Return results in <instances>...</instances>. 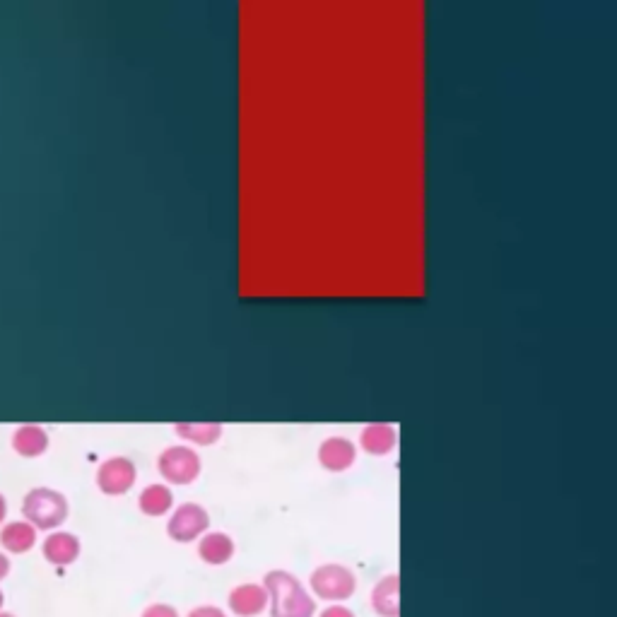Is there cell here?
<instances>
[{"label":"cell","instance_id":"18","mask_svg":"<svg viewBox=\"0 0 617 617\" xmlns=\"http://www.w3.org/2000/svg\"><path fill=\"white\" fill-rule=\"evenodd\" d=\"M186 617H227V613L222 608H217V605H198V608H193Z\"/></svg>","mask_w":617,"mask_h":617},{"label":"cell","instance_id":"9","mask_svg":"<svg viewBox=\"0 0 617 617\" xmlns=\"http://www.w3.org/2000/svg\"><path fill=\"white\" fill-rule=\"evenodd\" d=\"M10 444H13L15 454H20L22 458H37L49 451L51 439L49 432L41 425H20L15 427Z\"/></svg>","mask_w":617,"mask_h":617},{"label":"cell","instance_id":"7","mask_svg":"<svg viewBox=\"0 0 617 617\" xmlns=\"http://www.w3.org/2000/svg\"><path fill=\"white\" fill-rule=\"evenodd\" d=\"M227 603L237 617H258L268 608V591L263 584H239L229 591Z\"/></svg>","mask_w":617,"mask_h":617},{"label":"cell","instance_id":"3","mask_svg":"<svg viewBox=\"0 0 617 617\" xmlns=\"http://www.w3.org/2000/svg\"><path fill=\"white\" fill-rule=\"evenodd\" d=\"M309 586H311V591H314V596L321 598V601L343 603L355 596L357 577L352 569L345 567V564L328 562V564H321V567H316L314 572H311Z\"/></svg>","mask_w":617,"mask_h":617},{"label":"cell","instance_id":"10","mask_svg":"<svg viewBox=\"0 0 617 617\" xmlns=\"http://www.w3.org/2000/svg\"><path fill=\"white\" fill-rule=\"evenodd\" d=\"M355 458V444L345 437H331L319 446V463L326 470H333V473L348 470L355 463Z\"/></svg>","mask_w":617,"mask_h":617},{"label":"cell","instance_id":"20","mask_svg":"<svg viewBox=\"0 0 617 617\" xmlns=\"http://www.w3.org/2000/svg\"><path fill=\"white\" fill-rule=\"evenodd\" d=\"M10 574V557L8 552L0 550V579H5Z\"/></svg>","mask_w":617,"mask_h":617},{"label":"cell","instance_id":"19","mask_svg":"<svg viewBox=\"0 0 617 617\" xmlns=\"http://www.w3.org/2000/svg\"><path fill=\"white\" fill-rule=\"evenodd\" d=\"M319 617H357V615L352 613L350 608H345V605L336 603V605H328V608L323 610V613H321Z\"/></svg>","mask_w":617,"mask_h":617},{"label":"cell","instance_id":"13","mask_svg":"<svg viewBox=\"0 0 617 617\" xmlns=\"http://www.w3.org/2000/svg\"><path fill=\"white\" fill-rule=\"evenodd\" d=\"M198 555L205 564H213V567H220V564H227L234 555V540L222 531H213L208 536H203L201 543H198Z\"/></svg>","mask_w":617,"mask_h":617},{"label":"cell","instance_id":"5","mask_svg":"<svg viewBox=\"0 0 617 617\" xmlns=\"http://www.w3.org/2000/svg\"><path fill=\"white\" fill-rule=\"evenodd\" d=\"M138 470L126 456H111L97 468V487L109 497H121L135 485Z\"/></svg>","mask_w":617,"mask_h":617},{"label":"cell","instance_id":"23","mask_svg":"<svg viewBox=\"0 0 617 617\" xmlns=\"http://www.w3.org/2000/svg\"><path fill=\"white\" fill-rule=\"evenodd\" d=\"M3 605H5V593L0 589V610H3Z\"/></svg>","mask_w":617,"mask_h":617},{"label":"cell","instance_id":"2","mask_svg":"<svg viewBox=\"0 0 617 617\" xmlns=\"http://www.w3.org/2000/svg\"><path fill=\"white\" fill-rule=\"evenodd\" d=\"M68 511V497L54 487H34L22 497V516L37 531H58Z\"/></svg>","mask_w":617,"mask_h":617},{"label":"cell","instance_id":"11","mask_svg":"<svg viewBox=\"0 0 617 617\" xmlns=\"http://www.w3.org/2000/svg\"><path fill=\"white\" fill-rule=\"evenodd\" d=\"M0 545L3 550L13 552V555H22V552L32 550L37 545V528L29 521H8L0 528Z\"/></svg>","mask_w":617,"mask_h":617},{"label":"cell","instance_id":"6","mask_svg":"<svg viewBox=\"0 0 617 617\" xmlns=\"http://www.w3.org/2000/svg\"><path fill=\"white\" fill-rule=\"evenodd\" d=\"M210 526V516L201 504H181L179 509L174 511V516L169 519L167 533L169 538L176 540V543H191V540L201 538Z\"/></svg>","mask_w":617,"mask_h":617},{"label":"cell","instance_id":"15","mask_svg":"<svg viewBox=\"0 0 617 617\" xmlns=\"http://www.w3.org/2000/svg\"><path fill=\"white\" fill-rule=\"evenodd\" d=\"M138 507L148 516H164L174 507V495L167 485H148L138 497Z\"/></svg>","mask_w":617,"mask_h":617},{"label":"cell","instance_id":"21","mask_svg":"<svg viewBox=\"0 0 617 617\" xmlns=\"http://www.w3.org/2000/svg\"><path fill=\"white\" fill-rule=\"evenodd\" d=\"M5 519H8V499L0 492V524H3Z\"/></svg>","mask_w":617,"mask_h":617},{"label":"cell","instance_id":"1","mask_svg":"<svg viewBox=\"0 0 617 617\" xmlns=\"http://www.w3.org/2000/svg\"><path fill=\"white\" fill-rule=\"evenodd\" d=\"M268 591L270 617H314L316 598L309 596L302 581L285 569H273L263 577Z\"/></svg>","mask_w":617,"mask_h":617},{"label":"cell","instance_id":"16","mask_svg":"<svg viewBox=\"0 0 617 617\" xmlns=\"http://www.w3.org/2000/svg\"><path fill=\"white\" fill-rule=\"evenodd\" d=\"M176 434L186 442L210 446L222 437V425L220 422H201V425H191V422H181L176 425Z\"/></svg>","mask_w":617,"mask_h":617},{"label":"cell","instance_id":"14","mask_svg":"<svg viewBox=\"0 0 617 617\" xmlns=\"http://www.w3.org/2000/svg\"><path fill=\"white\" fill-rule=\"evenodd\" d=\"M360 442H362V449L367 451V454L384 456V454H389V451L396 449L398 434L391 425H381V422H376V425L364 427L362 434H360Z\"/></svg>","mask_w":617,"mask_h":617},{"label":"cell","instance_id":"17","mask_svg":"<svg viewBox=\"0 0 617 617\" xmlns=\"http://www.w3.org/2000/svg\"><path fill=\"white\" fill-rule=\"evenodd\" d=\"M140 617H179V613H176V608H172V605H167V603H152L143 610V615Z\"/></svg>","mask_w":617,"mask_h":617},{"label":"cell","instance_id":"22","mask_svg":"<svg viewBox=\"0 0 617 617\" xmlns=\"http://www.w3.org/2000/svg\"><path fill=\"white\" fill-rule=\"evenodd\" d=\"M0 617H17L15 613H8V610H0Z\"/></svg>","mask_w":617,"mask_h":617},{"label":"cell","instance_id":"4","mask_svg":"<svg viewBox=\"0 0 617 617\" xmlns=\"http://www.w3.org/2000/svg\"><path fill=\"white\" fill-rule=\"evenodd\" d=\"M157 466L167 483L188 485L201 475V456L188 446H169L160 454Z\"/></svg>","mask_w":617,"mask_h":617},{"label":"cell","instance_id":"8","mask_svg":"<svg viewBox=\"0 0 617 617\" xmlns=\"http://www.w3.org/2000/svg\"><path fill=\"white\" fill-rule=\"evenodd\" d=\"M80 550V538L70 531H51L41 543V552H44L46 560L58 564V567L73 564L80 557Z\"/></svg>","mask_w":617,"mask_h":617},{"label":"cell","instance_id":"12","mask_svg":"<svg viewBox=\"0 0 617 617\" xmlns=\"http://www.w3.org/2000/svg\"><path fill=\"white\" fill-rule=\"evenodd\" d=\"M398 574L379 579V584L372 589V608L379 617H398L401 613V603H398Z\"/></svg>","mask_w":617,"mask_h":617}]
</instances>
